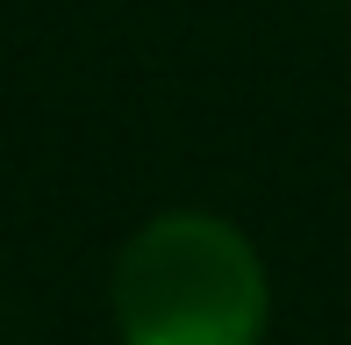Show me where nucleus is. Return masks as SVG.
Wrapping results in <instances>:
<instances>
[{
	"label": "nucleus",
	"mask_w": 351,
	"mask_h": 345,
	"mask_svg": "<svg viewBox=\"0 0 351 345\" xmlns=\"http://www.w3.org/2000/svg\"><path fill=\"white\" fill-rule=\"evenodd\" d=\"M122 345H265L273 280L244 223L215 209H158L108 266Z\"/></svg>",
	"instance_id": "obj_1"
},
{
	"label": "nucleus",
	"mask_w": 351,
	"mask_h": 345,
	"mask_svg": "<svg viewBox=\"0 0 351 345\" xmlns=\"http://www.w3.org/2000/svg\"><path fill=\"white\" fill-rule=\"evenodd\" d=\"M344 8H351V0H344Z\"/></svg>",
	"instance_id": "obj_2"
}]
</instances>
